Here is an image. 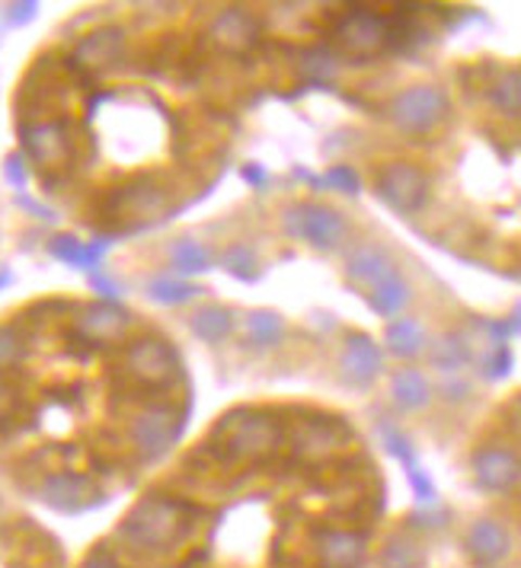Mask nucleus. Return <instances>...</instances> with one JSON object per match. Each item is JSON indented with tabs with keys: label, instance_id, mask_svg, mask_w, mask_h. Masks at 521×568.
I'll use <instances>...</instances> for the list:
<instances>
[{
	"label": "nucleus",
	"instance_id": "obj_25",
	"mask_svg": "<svg viewBox=\"0 0 521 568\" xmlns=\"http://www.w3.org/2000/svg\"><path fill=\"white\" fill-rule=\"evenodd\" d=\"M192 333L208 345H221L233 333V313L228 307H202L189 320Z\"/></svg>",
	"mask_w": 521,
	"mask_h": 568
},
{
	"label": "nucleus",
	"instance_id": "obj_7",
	"mask_svg": "<svg viewBox=\"0 0 521 568\" xmlns=\"http://www.w3.org/2000/svg\"><path fill=\"white\" fill-rule=\"evenodd\" d=\"M333 39L348 55H378L391 46V16L374 13L368 7H348L333 29Z\"/></svg>",
	"mask_w": 521,
	"mask_h": 568
},
{
	"label": "nucleus",
	"instance_id": "obj_1",
	"mask_svg": "<svg viewBox=\"0 0 521 568\" xmlns=\"http://www.w3.org/2000/svg\"><path fill=\"white\" fill-rule=\"evenodd\" d=\"M192 524H195L192 505H186L179 499H167V495H148L122 520L118 537L135 553L164 556L189 537Z\"/></svg>",
	"mask_w": 521,
	"mask_h": 568
},
{
	"label": "nucleus",
	"instance_id": "obj_36",
	"mask_svg": "<svg viewBox=\"0 0 521 568\" xmlns=\"http://www.w3.org/2000/svg\"><path fill=\"white\" fill-rule=\"evenodd\" d=\"M509 364H512V358H509L506 345H493L490 354H483V361H480V374L486 380H499V377L509 374Z\"/></svg>",
	"mask_w": 521,
	"mask_h": 568
},
{
	"label": "nucleus",
	"instance_id": "obj_38",
	"mask_svg": "<svg viewBox=\"0 0 521 568\" xmlns=\"http://www.w3.org/2000/svg\"><path fill=\"white\" fill-rule=\"evenodd\" d=\"M3 179H7L10 189H16V195L26 189L29 170H26V157H23V154H10V157L3 160Z\"/></svg>",
	"mask_w": 521,
	"mask_h": 568
},
{
	"label": "nucleus",
	"instance_id": "obj_40",
	"mask_svg": "<svg viewBox=\"0 0 521 568\" xmlns=\"http://www.w3.org/2000/svg\"><path fill=\"white\" fill-rule=\"evenodd\" d=\"M16 405H20V393H16V387L0 374V428L13 418V412H16Z\"/></svg>",
	"mask_w": 521,
	"mask_h": 568
},
{
	"label": "nucleus",
	"instance_id": "obj_34",
	"mask_svg": "<svg viewBox=\"0 0 521 568\" xmlns=\"http://www.w3.org/2000/svg\"><path fill=\"white\" fill-rule=\"evenodd\" d=\"M378 428H381V441L387 444V451L397 456V460L404 463L406 469L419 463V460H416V451H412V444H409V438H406V435L401 431V428H397V425H391L387 418H381V425H378Z\"/></svg>",
	"mask_w": 521,
	"mask_h": 568
},
{
	"label": "nucleus",
	"instance_id": "obj_29",
	"mask_svg": "<svg viewBox=\"0 0 521 568\" xmlns=\"http://www.w3.org/2000/svg\"><path fill=\"white\" fill-rule=\"evenodd\" d=\"M381 568H425V550L409 537H391L381 550Z\"/></svg>",
	"mask_w": 521,
	"mask_h": 568
},
{
	"label": "nucleus",
	"instance_id": "obj_13",
	"mask_svg": "<svg viewBox=\"0 0 521 568\" xmlns=\"http://www.w3.org/2000/svg\"><path fill=\"white\" fill-rule=\"evenodd\" d=\"M463 550L470 556V563L480 568L503 566L512 553V533L503 520L496 517H480L467 527L463 537Z\"/></svg>",
	"mask_w": 521,
	"mask_h": 568
},
{
	"label": "nucleus",
	"instance_id": "obj_5",
	"mask_svg": "<svg viewBox=\"0 0 521 568\" xmlns=\"http://www.w3.org/2000/svg\"><path fill=\"white\" fill-rule=\"evenodd\" d=\"M20 144L23 157L39 164V170H64L74 160V138L67 118H42V121H20Z\"/></svg>",
	"mask_w": 521,
	"mask_h": 568
},
{
	"label": "nucleus",
	"instance_id": "obj_18",
	"mask_svg": "<svg viewBox=\"0 0 521 568\" xmlns=\"http://www.w3.org/2000/svg\"><path fill=\"white\" fill-rule=\"evenodd\" d=\"M314 543L323 568H358L365 559V537L355 530H320Z\"/></svg>",
	"mask_w": 521,
	"mask_h": 568
},
{
	"label": "nucleus",
	"instance_id": "obj_2",
	"mask_svg": "<svg viewBox=\"0 0 521 568\" xmlns=\"http://www.w3.org/2000/svg\"><path fill=\"white\" fill-rule=\"evenodd\" d=\"M212 435L221 438V451L231 460H263L276 454L285 438L282 422L269 412H231Z\"/></svg>",
	"mask_w": 521,
	"mask_h": 568
},
{
	"label": "nucleus",
	"instance_id": "obj_42",
	"mask_svg": "<svg viewBox=\"0 0 521 568\" xmlns=\"http://www.w3.org/2000/svg\"><path fill=\"white\" fill-rule=\"evenodd\" d=\"M16 205H20L23 211H29L33 218H39V221H46V224H55V221H59V215H55L52 208H46V205H39V202H36V198H29L26 192H20V195H16Z\"/></svg>",
	"mask_w": 521,
	"mask_h": 568
},
{
	"label": "nucleus",
	"instance_id": "obj_22",
	"mask_svg": "<svg viewBox=\"0 0 521 568\" xmlns=\"http://www.w3.org/2000/svg\"><path fill=\"white\" fill-rule=\"evenodd\" d=\"M391 397H394V402H397L401 409L416 412V409L429 405V399H432V384L425 380L422 371L404 367V371H397L394 380H391Z\"/></svg>",
	"mask_w": 521,
	"mask_h": 568
},
{
	"label": "nucleus",
	"instance_id": "obj_30",
	"mask_svg": "<svg viewBox=\"0 0 521 568\" xmlns=\"http://www.w3.org/2000/svg\"><path fill=\"white\" fill-rule=\"evenodd\" d=\"M221 269L237 282H259V259L246 243H233L231 249L221 253Z\"/></svg>",
	"mask_w": 521,
	"mask_h": 568
},
{
	"label": "nucleus",
	"instance_id": "obj_3",
	"mask_svg": "<svg viewBox=\"0 0 521 568\" xmlns=\"http://www.w3.org/2000/svg\"><path fill=\"white\" fill-rule=\"evenodd\" d=\"M452 113V103H448V93L435 83H416V87H406L404 93L394 96L391 103V118L394 125L409 134V138H422V134H432L445 118Z\"/></svg>",
	"mask_w": 521,
	"mask_h": 568
},
{
	"label": "nucleus",
	"instance_id": "obj_24",
	"mask_svg": "<svg viewBox=\"0 0 521 568\" xmlns=\"http://www.w3.org/2000/svg\"><path fill=\"white\" fill-rule=\"evenodd\" d=\"M490 106L506 118H519L521 113V77L519 67H506L490 87H486Z\"/></svg>",
	"mask_w": 521,
	"mask_h": 568
},
{
	"label": "nucleus",
	"instance_id": "obj_9",
	"mask_svg": "<svg viewBox=\"0 0 521 568\" xmlns=\"http://www.w3.org/2000/svg\"><path fill=\"white\" fill-rule=\"evenodd\" d=\"M39 499L61 514H84L90 508H100L106 502L100 486L90 476L71 473V469L49 473L39 486Z\"/></svg>",
	"mask_w": 521,
	"mask_h": 568
},
{
	"label": "nucleus",
	"instance_id": "obj_4",
	"mask_svg": "<svg viewBox=\"0 0 521 568\" xmlns=\"http://www.w3.org/2000/svg\"><path fill=\"white\" fill-rule=\"evenodd\" d=\"M186 415H189V405L176 409L170 402H157V405H148L144 412H138L131 422V444L138 448L141 460L154 463V460L170 454L182 428H186Z\"/></svg>",
	"mask_w": 521,
	"mask_h": 568
},
{
	"label": "nucleus",
	"instance_id": "obj_14",
	"mask_svg": "<svg viewBox=\"0 0 521 568\" xmlns=\"http://www.w3.org/2000/svg\"><path fill=\"white\" fill-rule=\"evenodd\" d=\"M473 476L476 486L490 495H516L519 489V456L509 448H480L473 454Z\"/></svg>",
	"mask_w": 521,
	"mask_h": 568
},
{
	"label": "nucleus",
	"instance_id": "obj_12",
	"mask_svg": "<svg viewBox=\"0 0 521 568\" xmlns=\"http://www.w3.org/2000/svg\"><path fill=\"white\" fill-rule=\"evenodd\" d=\"M208 39L225 55H246V52H253L259 46V20L250 10H243V7H228V10H221L212 20Z\"/></svg>",
	"mask_w": 521,
	"mask_h": 568
},
{
	"label": "nucleus",
	"instance_id": "obj_45",
	"mask_svg": "<svg viewBox=\"0 0 521 568\" xmlns=\"http://www.w3.org/2000/svg\"><path fill=\"white\" fill-rule=\"evenodd\" d=\"M240 176L246 179V185H253V189H266V182H269V172L263 170L259 164H246Z\"/></svg>",
	"mask_w": 521,
	"mask_h": 568
},
{
	"label": "nucleus",
	"instance_id": "obj_20",
	"mask_svg": "<svg viewBox=\"0 0 521 568\" xmlns=\"http://www.w3.org/2000/svg\"><path fill=\"white\" fill-rule=\"evenodd\" d=\"M110 243L113 240H93V243H80L77 236H52L49 240V253L64 262V266H74V269H84V272H97L100 269V262H103V256H106V249H110Z\"/></svg>",
	"mask_w": 521,
	"mask_h": 568
},
{
	"label": "nucleus",
	"instance_id": "obj_16",
	"mask_svg": "<svg viewBox=\"0 0 521 568\" xmlns=\"http://www.w3.org/2000/svg\"><path fill=\"white\" fill-rule=\"evenodd\" d=\"M74 326H77V336L84 341H90V345H110V341H118L128 333L131 317L118 304L100 300V304L80 307Z\"/></svg>",
	"mask_w": 521,
	"mask_h": 568
},
{
	"label": "nucleus",
	"instance_id": "obj_23",
	"mask_svg": "<svg viewBox=\"0 0 521 568\" xmlns=\"http://www.w3.org/2000/svg\"><path fill=\"white\" fill-rule=\"evenodd\" d=\"M164 192L157 185H148V182H135V185H125L122 192H116V211L118 215H157L164 208Z\"/></svg>",
	"mask_w": 521,
	"mask_h": 568
},
{
	"label": "nucleus",
	"instance_id": "obj_46",
	"mask_svg": "<svg viewBox=\"0 0 521 568\" xmlns=\"http://www.w3.org/2000/svg\"><path fill=\"white\" fill-rule=\"evenodd\" d=\"M7 284H13V272H10L7 266H0V291H3Z\"/></svg>",
	"mask_w": 521,
	"mask_h": 568
},
{
	"label": "nucleus",
	"instance_id": "obj_39",
	"mask_svg": "<svg viewBox=\"0 0 521 568\" xmlns=\"http://www.w3.org/2000/svg\"><path fill=\"white\" fill-rule=\"evenodd\" d=\"M406 479H409V486H412V492H416V499H419V502L435 505V486H432V479L425 476V469H422L419 463L406 469Z\"/></svg>",
	"mask_w": 521,
	"mask_h": 568
},
{
	"label": "nucleus",
	"instance_id": "obj_8",
	"mask_svg": "<svg viewBox=\"0 0 521 568\" xmlns=\"http://www.w3.org/2000/svg\"><path fill=\"white\" fill-rule=\"evenodd\" d=\"M374 192H378V198L391 211L409 218V215L422 211L425 202H429V176L419 170V167H412V164L397 160V164H387L384 170L378 172Z\"/></svg>",
	"mask_w": 521,
	"mask_h": 568
},
{
	"label": "nucleus",
	"instance_id": "obj_10",
	"mask_svg": "<svg viewBox=\"0 0 521 568\" xmlns=\"http://www.w3.org/2000/svg\"><path fill=\"white\" fill-rule=\"evenodd\" d=\"M125 367L128 374L144 387H170L176 377H182L174 348L161 339H135L125 348Z\"/></svg>",
	"mask_w": 521,
	"mask_h": 568
},
{
	"label": "nucleus",
	"instance_id": "obj_37",
	"mask_svg": "<svg viewBox=\"0 0 521 568\" xmlns=\"http://www.w3.org/2000/svg\"><path fill=\"white\" fill-rule=\"evenodd\" d=\"M320 185H327V189H336V192H346V195H358L361 192V182H358V172L346 167V164H340V167H333V170L327 172L323 179H320Z\"/></svg>",
	"mask_w": 521,
	"mask_h": 568
},
{
	"label": "nucleus",
	"instance_id": "obj_33",
	"mask_svg": "<svg viewBox=\"0 0 521 568\" xmlns=\"http://www.w3.org/2000/svg\"><path fill=\"white\" fill-rule=\"evenodd\" d=\"M23 358H26V339H23V333L13 323L0 326V374L10 371V367H16Z\"/></svg>",
	"mask_w": 521,
	"mask_h": 568
},
{
	"label": "nucleus",
	"instance_id": "obj_31",
	"mask_svg": "<svg viewBox=\"0 0 521 568\" xmlns=\"http://www.w3.org/2000/svg\"><path fill=\"white\" fill-rule=\"evenodd\" d=\"M429 358H432V364H435L439 371L458 374L463 364L470 361V348H467V341H463L461 336H442V339L432 345Z\"/></svg>",
	"mask_w": 521,
	"mask_h": 568
},
{
	"label": "nucleus",
	"instance_id": "obj_41",
	"mask_svg": "<svg viewBox=\"0 0 521 568\" xmlns=\"http://www.w3.org/2000/svg\"><path fill=\"white\" fill-rule=\"evenodd\" d=\"M36 13H39V3H33V0H26V3H10V7H7V23H10V26H26V23L36 20Z\"/></svg>",
	"mask_w": 521,
	"mask_h": 568
},
{
	"label": "nucleus",
	"instance_id": "obj_43",
	"mask_svg": "<svg viewBox=\"0 0 521 568\" xmlns=\"http://www.w3.org/2000/svg\"><path fill=\"white\" fill-rule=\"evenodd\" d=\"M80 568H122V566H118V559L110 553V550H93V553L84 559V566Z\"/></svg>",
	"mask_w": 521,
	"mask_h": 568
},
{
	"label": "nucleus",
	"instance_id": "obj_32",
	"mask_svg": "<svg viewBox=\"0 0 521 568\" xmlns=\"http://www.w3.org/2000/svg\"><path fill=\"white\" fill-rule=\"evenodd\" d=\"M202 294L199 284L179 282V279H154L148 284V297L157 300V304H167V307H179V304H189Z\"/></svg>",
	"mask_w": 521,
	"mask_h": 568
},
{
	"label": "nucleus",
	"instance_id": "obj_15",
	"mask_svg": "<svg viewBox=\"0 0 521 568\" xmlns=\"http://www.w3.org/2000/svg\"><path fill=\"white\" fill-rule=\"evenodd\" d=\"M381 367H384V354H381L378 341L365 333H352L343 345V354H340V374L348 387H358V390L371 387L378 380Z\"/></svg>",
	"mask_w": 521,
	"mask_h": 568
},
{
	"label": "nucleus",
	"instance_id": "obj_44",
	"mask_svg": "<svg viewBox=\"0 0 521 568\" xmlns=\"http://www.w3.org/2000/svg\"><path fill=\"white\" fill-rule=\"evenodd\" d=\"M90 282H93V287H97V291H100V294L106 297V304H113L118 294H122V287H118V284L113 282V279L100 275V272H93V275H90Z\"/></svg>",
	"mask_w": 521,
	"mask_h": 568
},
{
	"label": "nucleus",
	"instance_id": "obj_17",
	"mask_svg": "<svg viewBox=\"0 0 521 568\" xmlns=\"http://www.w3.org/2000/svg\"><path fill=\"white\" fill-rule=\"evenodd\" d=\"M391 275H397V266H394V259L387 256V249L365 243V246H358V249L348 253L346 279L352 287H358V291H374L378 284L387 282Z\"/></svg>",
	"mask_w": 521,
	"mask_h": 568
},
{
	"label": "nucleus",
	"instance_id": "obj_11",
	"mask_svg": "<svg viewBox=\"0 0 521 568\" xmlns=\"http://www.w3.org/2000/svg\"><path fill=\"white\" fill-rule=\"evenodd\" d=\"M125 57V33L118 26H103L90 36H84L71 55V67H77L87 77L110 74Z\"/></svg>",
	"mask_w": 521,
	"mask_h": 568
},
{
	"label": "nucleus",
	"instance_id": "obj_26",
	"mask_svg": "<svg viewBox=\"0 0 521 568\" xmlns=\"http://www.w3.org/2000/svg\"><path fill=\"white\" fill-rule=\"evenodd\" d=\"M384 339H387V351L397 354V358H416V354L425 348V333H422L419 320H412V317H397V320H391Z\"/></svg>",
	"mask_w": 521,
	"mask_h": 568
},
{
	"label": "nucleus",
	"instance_id": "obj_21",
	"mask_svg": "<svg viewBox=\"0 0 521 568\" xmlns=\"http://www.w3.org/2000/svg\"><path fill=\"white\" fill-rule=\"evenodd\" d=\"M412 300V291L404 275H391L387 282H381L374 291H368V304L378 317H387V320H397L406 310V304Z\"/></svg>",
	"mask_w": 521,
	"mask_h": 568
},
{
	"label": "nucleus",
	"instance_id": "obj_19",
	"mask_svg": "<svg viewBox=\"0 0 521 568\" xmlns=\"http://www.w3.org/2000/svg\"><path fill=\"white\" fill-rule=\"evenodd\" d=\"M343 441H346V431L336 418L314 415L301 422V431L294 435V451H301L304 456H323L343 448Z\"/></svg>",
	"mask_w": 521,
	"mask_h": 568
},
{
	"label": "nucleus",
	"instance_id": "obj_27",
	"mask_svg": "<svg viewBox=\"0 0 521 568\" xmlns=\"http://www.w3.org/2000/svg\"><path fill=\"white\" fill-rule=\"evenodd\" d=\"M246 339L253 348H276L285 339V320L276 310H256L246 317Z\"/></svg>",
	"mask_w": 521,
	"mask_h": 568
},
{
	"label": "nucleus",
	"instance_id": "obj_35",
	"mask_svg": "<svg viewBox=\"0 0 521 568\" xmlns=\"http://www.w3.org/2000/svg\"><path fill=\"white\" fill-rule=\"evenodd\" d=\"M301 70H304V77H307L310 83H323V80L333 77L336 61H333V55H330L327 49H310V52H304Z\"/></svg>",
	"mask_w": 521,
	"mask_h": 568
},
{
	"label": "nucleus",
	"instance_id": "obj_6",
	"mask_svg": "<svg viewBox=\"0 0 521 568\" xmlns=\"http://www.w3.org/2000/svg\"><path fill=\"white\" fill-rule=\"evenodd\" d=\"M282 230L291 240H304L314 249L333 253V249L343 246L348 224L336 208H327V205H291L289 211L282 215Z\"/></svg>",
	"mask_w": 521,
	"mask_h": 568
},
{
	"label": "nucleus",
	"instance_id": "obj_28",
	"mask_svg": "<svg viewBox=\"0 0 521 568\" xmlns=\"http://www.w3.org/2000/svg\"><path fill=\"white\" fill-rule=\"evenodd\" d=\"M170 259H174L176 272H182V275H202L212 269V253L199 240H189V236L176 240Z\"/></svg>",
	"mask_w": 521,
	"mask_h": 568
}]
</instances>
